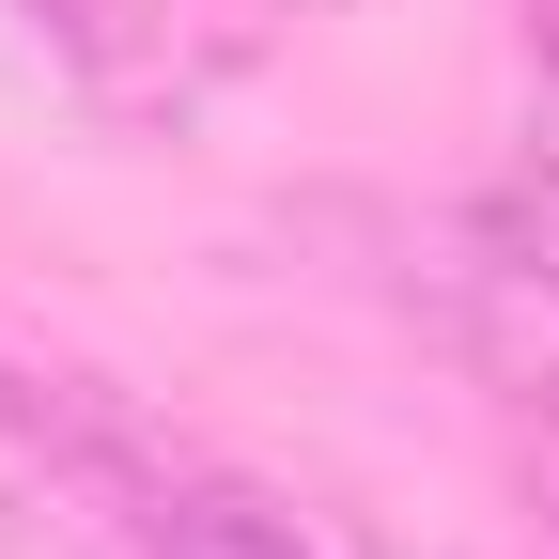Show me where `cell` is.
<instances>
[{"mask_svg":"<svg viewBox=\"0 0 559 559\" xmlns=\"http://www.w3.org/2000/svg\"><path fill=\"white\" fill-rule=\"evenodd\" d=\"M481 264L528 280V296L559 311V171H498L481 187Z\"/></svg>","mask_w":559,"mask_h":559,"instance_id":"3","label":"cell"},{"mask_svg":"<svg viewBox=\"0 0 559 559\" xmlns=\"http://www.w3.org/2000/svg\"><path fill=\"white\" fill-rule=\"evenodd\" d=\"M528 47H544V62H559V0H528Z\"/></svg>","mask_w":559,"mask_h":559,"instance_id":"4","label":"cell"},{"mask_svg":"<svg viewBox=\"0 0 559 559\" xmlns=\"http://www.w3.org/2000/svg\"><path fill=\"white\" fill-rule=\"evenodd\" d=\"M296 16H326V0H296Z\"/></svg>","mask_w":559,"mask_h":559,"instance_id":"5","label":"cell"},{"mask_svg":"<svg viewBox=\"0 0 559 559\" xmlns=\"http://www.w3.org/2000/svg\"><path fill=\"white\" fill-rule=\"evenodd\" d=\"M140 559H311V528L264 513V498H234V481L156 466V481H140Z\"/></svg>","mask_w":559,"mask_h":559,"instance_id":"2","label":"cell"},{"mask_svg":"<svg viewBox=\"0 0 559 559\" xmlns=\"http://www.w3.org/2000/svg\"><path fill=\"white\" fill-rule=\"evenodd\" d=\"M16 32H32L94 109H124V124H187L202 94H218V47H202L171 0H16Z\"/></svg>","mask_w":559,"mask_h":559,"instance_id":"1","label":"cell"}]
</instances>
